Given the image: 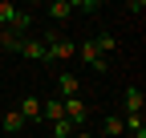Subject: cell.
Listing matches in <instances>:
<instances>
[{
    "label": "cell",
    "instance_id": "obj_1",
    "mask_svg": "<svg viewBox=\"0 0 146 138\" xmlns=\"http://www.w3.org/2000/svg\"><path fill=\"white\" fill-rule=\"evenodd\" d=\"M110 49H114V37L106 33V37H89V41H81V45H77V57H81L89 69L106 73V53H110Z\"/></svg>",
    "mask_w": 146,
    "mask_h": 138
},
{
    "label": "cell",
    "instance_id": "obj_2",
    "mask_svg": "<svg viewBox=\"0 0 146 138\" xmlns=\"http://www.w3.org/2000/svg\"><path fill=\"white\" fill-rule=\"evenodd\" d=\"M45 53H49V61H69L73 53H77V45H73V37H61V33H45Z\"/></svg>",
    "mask_w": 146,
    "mask_h": 138
},
{
    "label": "cell",
    "instance_id": "obj_3",
    "mask_svg": "<svg viewBox=\"0 0 146 138\" xmlns=\"http://www.w3.org/2000/svg\"><path fill=\"white\" fill-rule=\"evenodd\" d=\"M61 110H65V118H69V126H73V130H81V126H85V118H89V106H85L81 98H65V102H61Z\"/></svg>",
    "mask_w": 146,
    "mask_h": 138
},
{
    "label": "cell",
    "instance_id": "obj_4",
    "mask_svg": "<svg viewBox=\"0 0 146 138\" xmlns=\"http://www.w3.org/2000/svg\"><path fill=\"white\" fill-rule=\"evenodd\" d=\"M16 114L25 118V126H29V122H41V98H36V94L21 98V106H16Z\"/></svg>",
    "mask_w": 146,
    "mask_h": 138
},
{
    "label": "cell",
    "instance_id": "obj_5",
    "mask_svg": "<svg viewBox=\"0 0 146 138\" xmlns=\"http://www.w3.org/2000/svg\"><path fill=\"white\" fill-rule=\"evenodd\" d=\"M77 94H81V81L73 73H57V98L65 102V98H77Z\"/></svg>",
    "mask_w": 146,
    "mask_h": 138
},
{
    "label": "cell",
    "instance_id": "obj_6",
    "mask_svg": "<svg viewBox=\"0 0 146 138\" xmlns=\"http://www.w3.org/2000/svg\"><path fill=\"white\" fill-rule=\"evenodd\" d=\"M16 53H21V57H29V61H49V53H45V45H41V41H33V37H25Z\"/></svg>",
    "mask_w": 146,
    "mask_h": 138
},
{
    "label": "cell",
    "instance_id": "obj_7",
    "mask_svg": "<svg viewBox=\"0 0 146 138\" xmlns=\"http://www.w3.org/2000/svg\"><path fill=\"white\" fill-rule=\"evenodd\" d=\"M122 102H126V114H142V106H146V98H142V90H138V85H126Z\"/></svg>",
    "mask_w": 146,
    "mask_h": 138
},
{
    "label": "cell",
    "instance_id": "obj_8",
    "mask_svg": "<svg viewBox=\"0 0 146 138\" xmlns=\"http://www.w3.org/2000/svg\"><path fill=\"white\" fill-rule=\"evenodd\" d=\"M45 12L53 16V21H69V16L77 12V4H69V0H53V4H45Z\"/></svg>",
    "mask_w": 146,
    "mask_h": 138
},
{
    "label": "cell",
    "instance_id": "obj_9",
    "mask_svg": "<svg viewBox=\"0 0 146 138\" xmlns=\"http://www.w3.org/2000/svg\"><path fill=\"white\" fill-rule=\"evenodd\" d=\"M16 16H21V8L8 4V0H0V29H16Z\"/></svg>",
    "mask_w": 146,
    "mask_h": 138
},
{
    "label": "cell",
    "instance_id": "obj_10",
    "mask_svg": "<svg viewBox=\"0 0 146 138\" xmlns=\"http://www.w3.org/2000/svg\"><path fill=\"white\" fill-rule=\"evenodd\" d=\"M0 126H4L8 134H21V130H25V118L16 114V110H4V114H0Z\"/></svg>",
    "mask_w": 146,
    "mask_h": 138
},
{
    "label": "cell",
    "instance_id": "obj_11",
    "mask_svg": "<svg viewBox=\"0 0 146 138\" xmlns=\"http://www.w3.org/2000/svg\"><path fill=\"white\" fill-rule=\"evenodd\" d=\"M110 138H122L126 134V126H122V114H106V126H102Z\"/></svg>",
    "mask_w": 146,
    "mask_h": 138
},
{
    "label": "cell",
    "instance_id": "obj_12",
    "mask_svg": "<svg viewBox=\"0 0 146 138\" xmlns=\"http://www.w3.org/2000/svg\"><path fill=\"white\" fill-rule=\"evenodd\" d=\"M53 126V138H73V126H69V118H57V122H49Z\"/></svg>",
    "mask_w": 146,
    "mask_h": 138
},
{
    "label": "cell",
    "instance_id": "obj_13",
    "mask_svg": "<svg viewBox=\"0 0 146 138\" xmlns=\"http://www.w3.org/2000/svg\"><path fill=\"white\" fill-rule=\"evenodd\" d=\"M73 138H94V134H89V130H77V134H73Z\"/></svg>",
    "mask_w": 146,
    "mask_h": 138
}]
</instances>
